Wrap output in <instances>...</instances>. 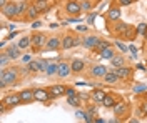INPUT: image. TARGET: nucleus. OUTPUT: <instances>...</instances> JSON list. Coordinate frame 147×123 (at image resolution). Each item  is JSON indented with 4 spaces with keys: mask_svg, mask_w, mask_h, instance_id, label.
Instances as JSON below:
<instances>
[{
    "mask_svg": "<svg viewBox=\"0 0 147 123\" xmlns=\"http://www.w3.org/2000/svg\"><path fill=\"white\" fill-rule=\"evenodd\" d=\"M47 66H49V62H45V60H40V72H45Z\"/></svg>",
    "mask_w": 147,
    "mask_h": 123,
    "instance_id": "37",
    "label": "nucleus"
},
{
    "mask_svg": "<svg viewBox=\"0 0 147 123\" xmlns=\"http://www.w3.org/2000/svg\"><path fill=\"white\" fill-rule=\"evenodd\" d=\"M3 102L9 105V106H17V105L22 103V98H20V93H13V95H9L3 98Z\"/></svg>",
    "mask_w": 147,
    "mask_h": 123,
    "instance_id": "6",
    "label": "nucleus"
},
{
    "mask_svg": "<svg viewBox=\"0 0 147 123\" xmlns=\"http://www.w3.org/2000/svg\"><path fill=\"white\" fill-rule=\"evenodd\" d=\"M119 3L122 7H125V5H130V3H132V0H119Z\"/></svg>",
    "mask_w": 147,
    "mask_h": 123,
    "instance_id": "41",
    "label": "nucleus"
},
{
    "mask_svg": "<svg viewBox=\"0 0 147 123\" xmlns=\"http://www.w3.org/2000/svg\"><path fill=\"white\" fill-rule=\"evenodd\" d=\"M115 47L119 48V50H122V52H125V50H129V48L125 47L124 43H120V42H115Z\"/></svg>",
    "mask_w": 147,
    "mask_h": 123,
    "instance_id": "38",
    "label": "nucleus"
},
{
    "mask_svg": "<svg viewBox=\"0 0 147 123\" xmlns=\"http://www.w3.org/2000/svg\"><path fill=\"white\" fill-rule=\"evenodd\" d=\"M35 5L42 10V12H45V10L50 7V0H35Z\"/></svg>",
    "mask_w": 147,
    "mask_h": 123,
    "instance_id": "30",
    "label": "nucleus"
},
{
    "mask_svg": "<svg viewBox=\"0 0 147 123\" xmlns=\"http://www.w3.org/2000/svg\"><path fill=\"white\" fill-rule=\"evenodd\" d=\"M70 66H72L74 73H79V72H82L84 68H85V63H84V60H80V58H74Z\"/></svg>",
    "mask_w": 147,
    "mask_h": 123,
    "instance_id": "15",
    "label": "nucleus"
},
{
    "mask_svg": "<svg viewBox=\"0 0 147 123\" xmlns=\"http://www.w3.org/2000/svg\"><path fill=\"white\" fill-rule=\"evenodd\" d=\"M129 27H130L129 23H124V22H119V23H115V27H114V32H115L117 35H124V33H125V30H127Z\"/></svg>",
    "mask_w": 147,
    "mask_h": 123,
    "instance_id": "22",
    "label": "nucleus"
},
{
    "mask_svg": "<svg viewBox=\"0 0 147 123\" xmlns=\"http://www.w3.org/2000/svg\"><path fill=\"white\" fill-rule=\"evenodd\" d=\"M115 103H117V102L114 100V96H112V95H105V98L102 100L100 105H102V106H105V108H112Z\"/></svg>",
    "mask_w": 147,
    "mask_h": 123,
    "instance_id": "24",
    "label": "nucleus"
},
{
    "mask_svg": "<svg viewBox=\"0 0 147 123\" xmlns=\"http://www.w3.org/2000/svg\"><path fill=\"white\" fill-rule=\"evenodd\" d=\"M20 98H22V103H32V102H35V98H34V88L32 90H22L20 92Z\"/></svg>",
    "mask_w": 147,
    "mask_h": 123,
    "instance_id": "10",
    "label": "nucleus"
},
{
    "mask_svg": "<svg viewBox=\"0 0 147 123\" xmlns=\"http://www.w3.org/2000/svg\"><path fill=\"white\" fill-rule=\"evenodd\" d=\"M30 37H32V48H34V52H38L47 43V37L44 33H35V35H30Z\"/></svg>",
    "mask_w": 147,
    "mask_h": 123,
    "instance_id": "2",
    "label": "nucleus"
},
{
    "mask_svg": "<svg viewBox=\"0 0 147 123\" xmlns=\"http://www.w3.org/2000/svg\"><path fill=\"white\" fill-rule=\"evenodd\" d=\"M122 38H125V40H134V38L137 37V30L132 29V27H129L127 30H125V33L124 35H120Z\"/></svg>",
    "mask_w": 147,
    "mask_h": 123,
    "instance_id": "25",
    "label": "nucleus"
},
{
    "mask_svg": "<svg viewBox=\"0 0 147 123\" xmlns=\"http://www.w3.org/2000/svg\"><path fill=\"white\" fill-rule=\"evenodd\" d=\"M129 50H130V52H132V55H136V50H137V48H136V47H134V45H129Z\"/></svg>",
    "mask_w": 147,
    "mask_h": 123,
    "instance_id": "44",
    "label": "nucleus"
},
{
    "mask_svg": "<svg viewBox=\"0 0 147 123\" xmlns=\"http://www.w3.org/2000/svg\"><path fill=\"white\" fill-rule=\"evenodd\" d=\"M7 5V0H0V9H3Z\"/></svg>",
    "mask_w": 147,
    "mask_h": 123,
    "instance_id": "45",
    "label": "nucleus"
},
{
    "mask_svg": "<svg viewBox=\"0 0 147 123\" xmlns=\"http://www.w3.org/2000/svg\"><path fill=\"white\" fill-rule=\"evenodd\" d=\"M94 20H95V13H90V15L87 17V23H92Z\"/></svg>",
    "mask_w": 147,
    "mask_h": 123,
    "instance_id": "42",
    "label": "nucleus"
},
{
    "mask_svg": "<svg viewBox=\"0 0 147 123\" xmlns=\"http://www.w3.org/2000/svg\"><path fill=\"white\" fill-rule=\"evenodd\" d=\"M100 43V38L99 37H85L84 38V45L87 48H97Z\"/></svg>",
    "mask_w": 147,
    "mask_h": 123,
    "instance_id": "14",
    "label": "nucleus"
},
{
    "mask_svg": "<svg viewBox=\"0 0 147 123\" xmlns=\"http://www.w3.org/2000/svg\"><path fill=\"white\" fill-rule=\"evenodd\" d=\"M22 60H24V63H25V62H30V57H28V55H25V57L22 58Z\"/></svg>",
    "mask_w": 147,
    "mask_h": 123,
    "instance_id": "47",
    "label": "nucleus"
},
{
    "mask_svg": "<svg viewBox=\"0 0 147 123\" xmlns=\"http://www.w3.org/2000/svg\"><path fill=\"white\" fill-rule=\"evenodd\" d=\"M114 72L117 73V76H119V78H129V76H130V73H132V70H130V68H127V66H117Z\"/></svg>",
    "mask_w": 147,
    "mask_h": 123,
    "instance_id": "19",
    "label": "nucleus"
},
{
    "mask_svg": "<svg viewBox=\"0 0 147 123\" xmlns=\"http://www.w3.org/2000/svg\"><path fill=\"white\" fill-rule=\"evenodd\" d=\"M72 72V66H70V63H65V62H62V63H59V70H57V75L62 76V78H65V76H69V73Z\"/></svg>",
    "mask_w": 147,
    "mask_h": 123,
    "instance_id": "7",
    "label": "nucleus"
},
{
    "mask_svg": "<svg viewBox=\"0 0 147 123\" xmlns=\"http://www.w3.org/2000/svg\"><path fill=\"white\" fill-rule=\"evenodd\" d=\"M17 45L22 48V50H25L28 45H32V37H22V38H20V42H18Z\"/></svg>",
    "mask_w": 147,
    "mask_h": 123,
    "instance_id": "27",
    "label": "nucleus"
},
{
    "mask_svg": "<svg viewBox=\"0 0 147 123\" xmlns=\"http://www.w3.org/2000/svg\"><path fill=\"white\" fill-rule=\"evenodd\" d=\"M47 48L49 50H59V48L62 47V40L59 37H50L49 40H47Z\"/></svg>",
    "mask_w": 147,
    "mask_h": 123,
    "instance_id": "9",
    "label": "nucleus"
},
{
    "mask_svg": "<svg viewBox=\"0 0 147 123\" xmlns=\"http://www.w3.org/2000/svg\"><path fill=\"white\" fill-rule=\"evenodd\" d=\"M28 72H40V60H30L28 62Z\"/></svg>",
    "mask_w": 147,
    "mask_h": 123,
    "instance_id": "29",
    "label": "nucleus"
},
{
    "mask_svg": "<svg viewBox=\"0 0 147 123\" xmlns=\"http://www.w3.org/2000/svg\"><path fill=\"white\" fill-rule=\"evenodd\" d=\"M146 32H147V23H139L137 35H140V37H146Z\"/></svg>",
    "mask_w": 147,
    "mask_h": 123,
    "instance_id": "34",
    "label": "nucleus"
},
{
    "mask_svg": "<svg viewBox=\"0 0 147 123\" xmlns=\"http://www.w3.org/2000/svg\"><path fill=\"white\" fill-rule=\"evenodd\" d=\"M112 110H114V113L119 115V116H124V115L129 112V105L124 103V102H120V103H115L112 106Z\"/></svg>",
    "mask_w": 147,
    "mask_h": 123,
    "instance_id": "8",
    "label": "nucleus"
},
{
    "mask_svg": "<svg viewBox=\"0 0 147 123\" xmlns=\"http://www.w3.org/2000/svg\"><path fill=\"white\" fill-rule=\"evenodd\" d=\"M27 10H28V3L27 2H20L17 3V15H27Z\"/></svg>",
    "mask_w": 147,
    "mask_h": 123,
    "instance_id": "28",
    "label": "nucleus"
},
{
    "mask_svg": "<svg viewBox=\"0 0 147 123\" xmlns=\"http://www.w3.org/2000/svg\"><path fill=\"white\" fill-rule=\"evenodd\" d=\"M104 80H105V83L114 85V83L119 80V76H117V73H115V72H107V73H105V76H104Z\"/></svg>",
    "mask_w": 147,
    "mask_h": 123,
    "instance_id": "23",
    "label": "nucleus"
},
{
    "mask_svg": "<svg viewBox=\"0 0 147 123\" xmlns=\"http://www.w3.org/2000/svg\"><path fill=\"white\" fill-rule=\"evenodd\" d=\"M67 103L72 106H80V96L79 95H69L67 96Z\"/></svg>",
    "mask_w": 147,
    "mask_h": 123,
    "instance_id": "26",
    "label": "nucleus"
},
{
    "mask_svg": "<svg viewBox=\"0 0 147 123\" xmlns=\"http://www.w3.org/2000/svg\"><path fill=\"white\" fill-rule=\"evenodd\" d=\"M67 93V88L64 85H54L50 88V95H52V98H59V96H62V95Z\"/></svg>",
    "mask_w": 147,
    "mask_h": 123,
    "instance_id": "11",
    "label": "nucleus"
},
{
    "mask_svg": "<svg viewBox=\"0 0 147 123\" xmlns=\"http://www.w3.org/2000/svg\"><path fill=\"white\" fill-rule=\"evenodd\" d=\"M105 90H94V93H92V98H94V102L95 103H102V100L105 98Z\"/></svg>",
    "mask_w": 147,
    "mask_h": 123,
    "instance_id": "20",
    "label": "nucleus"
},
{
    "mask_svg": "<svg viewBox=\"0 0 147 123\" xmlns=\"http://www.w3.org/2000/svg\"><path fill=\"white\" fill-rule=\"evenodd\" d=\"M109 70L105 68L104 65H95V66H92V70H90V76H105V73H107Z\"/></svg>",
    "mask_w": 147,
    "mask_h": 123,
    "instance_id": "12",
    "label": "nucleus"
},
{
    "mask_svg": "<svg viewBox=\"0 0 147 123\" xmlns=\"http://www.w3.org/2000/svg\"><path fill=\"white\" fill-rule=\"evenodd\" d=\"M10 60H12V58L9 57V53H7V52H2V53H0V65L3 66V68L9 65Z\"/></svg>",
    "mask_w": 147,
    "mask_h": 123,
    "instance_id": "32",
    "label": "nucleus"
},
{
    "mask_svg": "<svg viewBox=\"0 0 147 123\" xmlns=\"http://www.w3.org/2000/svg\"><path fill=\"white\" fill-rule=\"evenodd\" d=\"M69 95H77L75 88H72V86H67V96H69Z\"/></svg>",
    "mask_w": 147,
    "mask_h": 123,
    "instance_id": "40",
    "label": "nucleus"
},
{
    "mask_svg": "<svg viewBox=\"0 0 147 123\" xmlns=\"http://www.w3.org/2000/svg\"><path fill=\"white\" fill-rule=\"evenodd\" d=\"M2 13H3V17H9V19L17 17V3H7L2 9Z\"/></svg>",
    "mask_w": 147,
    "mask_h": 123,
    "instance_id": "5",
    "label": "nucleus"
},
{
    "mask_svg": "<svg viewBox=\"0 0 147 123\" xmlns=\"http://www.w3.org/2000/svg\"><path fill=\"white\" fill-rule=\"evenodd\" d=\"M75 47V37H72V35H65L64 38H62V48L64 50H69V48Z\"/></svg>",
    "mask_w": 147,
    "mask_h": 123,
    "instance_id": "16",
    "label": "nucleus"
},
{
    "mask_svg": "<svg viewBox=\"0 0 147 123\" xmlns=\"http://www.w3.org/2000/svg\"><path fill=\"white\" fill-rule=\"evenodd\" d=\"M34 98H35V102H49V100H52V95L44 88H34Z\"/></svg>",
    "mask_w": 147,
    "mask_h": 123,
    "instance_id": "4",
    "label": "nucleus"
},
{
    "mask_svg": "<svg viewBox=\"0 0 147 123\" xmlns=\"http://www.w3.org/2000/svg\"><path fill=\"white\" fill-rule=\"evenodd\" d=\"M80 5H82V10H92V3H90V0H84Z\"/></svg>",
    "mask_w": 147,
    "mask_h": 123,
    "instance_id": "36",
    "label": "nucleus"
},
{
    "mask_svg": "<svg viewBox=\"0 0 147 123\" xmlns=\"http://www.w3.org/2000/svg\"><path fill=\"white\" fill-rule=\"evenodd\" d=\"M65 12H67L69 15H79V13L82 12V5H80L77 0H69V2L65 3Z\"/></svg>",
    "mask_w": 147,
    "mask_h": 123,
    "instance_id": "3",
    "label": "nucleus"
},
{
    "mask_svg": "<svg viewBox=\"0 0 147 123\" xmlns=\"http://www.w3.org/2000/svg\"><path fill=\"white\" fill-rule=\"evenodd\" d=\"M107 19L110 22H119L120 19V9L119 7H110L109 12H107Z\"/></svg>",
    "mask_w": 147,
    "mask_h": 123,
    "instance_id": "13",
    "label": "nucleus"
},
{
    "mask_svg": "<svg viewBox=\"0 0 147 123\" xmlns=\"http://www.w3.org/2000/svg\"><path fill=\"white\" fill-rule=\"evenodd\" d=\"M94 122H95V123H105V120H102V118H95Z\"/></svg>",
    "mask_w": 147,
    "mask_h": 123,
    "instance_id": "46",
    "label": "nucleus"
},
{
    "mask_svg": "<svg viewBox=\"0 0 147 123\" xmlns=\"http://www.w3.org/2000/svg\"><path fill=\"white\" fill-rule=\"evenodd\" d=\"M99 53H100L102 58H112L114 55H115V53H114V48L110 47V45H109V47L100 48V50H99Z\"/></svg>",
    "mask_w": 147,
    "mask_h": 123,
    "instance_id": "21",
    "label": "nucleus"
},
{
    "mask_svg": "<svg viewBox=\"0 0 147 123\" xmlns=\"http://www.w3.org/2000/svg\"><path fill=\"white\" fill-rule=\"evenodd\" d=\"M40 12H42V10L38 9L35 3H30V5H28V10H27V17L28 19H32V20H35L37 17H38Z\"/></svg>",
    "mask_w": 147,
    "mask_h": 123,
    "instance_id": "17",
    "label": "nucleus"
},
{
    "mask_svg": "<svg viewBox=\"0 0 147 123\" xmlns=\"http://www.w3.org/2000/svg\"><path fill=\"white\" fill-rule=\"evenodd\" d=\"M20 50H22V48L18 47V45H13V43H12V45L7 48V53H9V57L12 58V60H15V58L20 57Z\"/></svg>",
    "mask_w": 147,
    "mask_h": 123,
    "instance_id": "18",
    "label": "nucleus"
},
{
    "mask_svg": "<svg viewBox=\"0 0 147 123\" xmlns=\"http://www.w3.org/2000/svg\"><path fill=\"white\" fill-rule=\"evenodd\" d=\"M57 70H59V63H49L45 73L49 76H52V75H55V73H57Z\"/></svg>",
    "mask_w": 147,
    "mask_h": 123,
    "instance_id": "31",
    "label": "nucleus"
},
{
    "mask_svg": "<svg viewBox=\"0 0 147 123\" xmlns=\"http://www.w3.org/2000/svg\"><path fill=\"white\" fill-rule=\"evenodd\" d=\"M110 62H112V65L115 66H124V57H117V55H114V57L110 58Z\"/></svg>",
    "mask_w": 147,
    "mask_h": 123,
    "instance_id": "33",
    "label": "nucleus"
},
{
    "mask_svg": "<svg viewBox=\"0 0 147 123\" xmlns=\"http://www.w3.org/2000/svg\"><path fill=\"white\" fill-rule=\"evenodd\" d=\"M134 93H147V85H136L134 86Z\"/></svg>",
    "mask_w": 147,
    "mask_h": 123,
    "instance_id": "35",
    "label": "nucleus"
},
{
    "mask_svg": "<svg viewBox=\"0 0 147 123\" xmlns=\"http://www.w3.org/2000/svg\"><path fill=\"white\" fill-rule=\"evenodd\" d=\"M140 113L147 115V102H144V103L140 105Z\"/></svg>",
    "mask_w": 147,
    "mask_h": 123,
    "instance_id": "39",
    "label": "nucleus"
},
{
    "mask_svg": "<svg viewBox=\"0 0 147 123\" xmlns=\"http://www.w3.org/2000/svg\"><path fill=\"white\" fill-rule=\"evenodd\" d=\"M18 70L17 68H3L0 73V88H5L7 85H13L17 82Z\"/></svg>",
    "mask_w": 147,
    "mask_h": 123,
    "instance_id": "1",
    "label": "nucleus"
},
{
    "mask_svg": "<svg viewBox=\"0 0 147 123\" xmlns=\"http://www.w3.org/2000/svg\"><path fill=\"white\" fill-rule=\"evenodd\" d=\"M40 25H42V22H40V20H35V22L32 23V29H38Z\"/></svg>",
    "mask_w": 147,
    "mask_h": 123,
    "instance_id": "43",
    "label": "nucleus"
}]
</instances>
